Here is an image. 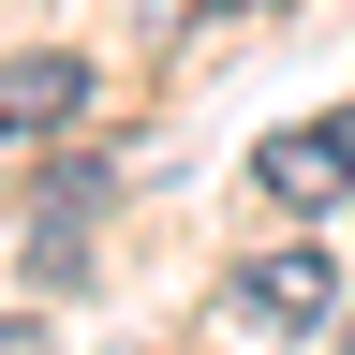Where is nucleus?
I'll use <instances>...</instances> for the list:
<instances>
[{"label":"nucleus","instance_id":"1","mask_svg":"<svg viewBox=\"0 0 355 355\" xmlns=\"http://www.w3.org/2000/svg\"><path fill=\"white\" fill-rule=\"evenodd\" d=\"M340 311V266L326 252H252L237 282H222V326H252V340H311Z\"/></svg>","mask_w":355,"mask_h":355},{"label":"nucleus","instance_id":"2","mask_svg":"<svg viewBox=\"0 0 355 355\" xmlns=\"http://www.w3.org/2000/svg\"><path fill=\"white\" fill-rule=\"evenodd\" d=\"M74 119H89V60H60V44L0 60V133H74Z\"/></svg>","mask_w":355,"mask_h":355},{"label":"nucleus","instance_id":"3","mask_svg":"<svg viewBox=\"0 0 355 355\" xmlns=\"http://www.w3.org/2000/svg\"><path fill=\"white\" fill-rule=\"evenodd\" d=\"M252 178H266L282 207H355V178H340V119H326V133H266Z\"/></svg>","mask_w":355,"mask_h":355},{"label":"nucleus","instance_id":"4","mask_svg":"<svg viewBox=\"0 0 355 355\" xmlns=\"http://www.w3.org/2000/svg\"><path fill=\"white\" fill-rule=\"evenodd\" d=\"M0 355H60V326H0Z\"/></svg>","mask_w":355,"mask_h":355},{"label":"nucleus","instance_id":"5","mask_svg":"<svg viewBox=\"0 0 355 355\" xmlns=\"http://www.w3.org/2000/svg\"><path fill=\"white\" fill-rule=\"evenodd\" d=\"M340 178H355V104H340Z\"/></svg>","mask_w":355,"mask_h":355}]
</instances>
